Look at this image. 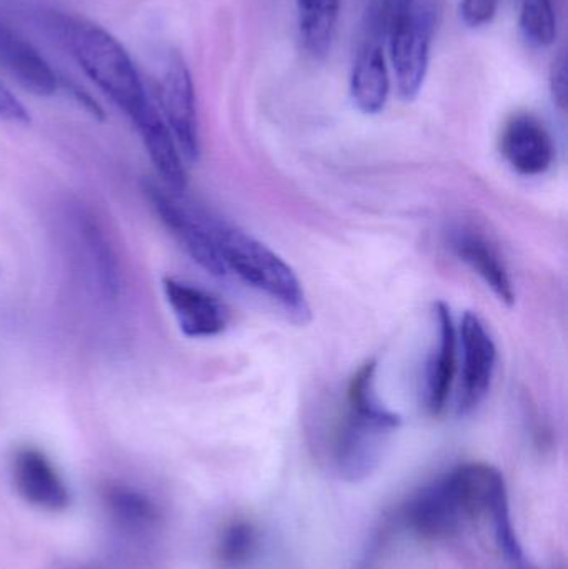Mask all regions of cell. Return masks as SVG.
I'll return each mask as SVG.
<instances>
[{
	"instance_id": "cell-1",
	"label": "cell",
	"mask_w": 568,
	"mask_h": 569,
	"mask_svg": "<svg viewBox=\"0 0 568 569\" xmlns=\"http://www.w3.org/2000/svg\"><path fill=\"white\" fill-rule=\"evenodd\" d=\"M377 363H363L350 378L346 410L329 437V460L342 480L362 481L379 467L389 438L402 423L376 391Z\"/></svg>"
},
{
	"instance_id": "cell-2",
	"label": "cell",
	"mask_w": 568,
	"mask_h": 569,
	"mask_svg": "<svg viewBox=\"0 0 568 569\" xmlns=\"http://www.w3.org/2000/svg\"><path fill=\"white\" fill-rule=\"evenodd\" d=\"M60 32L80 69L130 120L149 103L132 57L112 33L77 17H63Z\"/></svg>"
},
{
	"instance_id": "cell-3",
	"label": "cell",
	"mask_w": 568,
	"mask_h": 569,
	"mask_svg": "<svg viewBox=\"0 0 568 569\" xmlns=\"http://www.w3.org/2000/svg\"><path fill=\"white\" fill-rule=\"evenodd\" d=\"M213 233L227 276L232 273L247 287L266 295L296 323H309L312 313L302 283L273 250L219 220H213Z\"/></svg>"
},
{
	"instance_id": "cell-4",
	"label": "cell",
	"mask_w": 568,
	"mask_h": 569,
	"mask_svg": "<svg viewBox=\"0 0 568 569\" xmlns=\"http://www.w3.org/2000/svg\"><path fill=\"white\" fill-rule=\"evenodd\" d=\"M436 13L432 7L417 0L413 9L402 19L383 30L380 40L389 43L390 60L396 73L397 90L407 102L417 99L422 90L429 67Z\"/></svg>"
},
{
	"instance_id": "cell-5",
	"label": "cell",
	"mask_w": 568,
	"mask_h": 569,
	"mask_svg": "<svg viewBox=\"0 0 568 569\" xmlns=\"http://www.w3.org/2000/svg\"><path fill=\"white\" fill-rule=\"evenodd\" d=\"M146 196L163 226L192 257L193 262L210 276L227 277L213 233V219L203 216L183 202L180 193L172 192L160 183H147Z\"/></svg>"
},
{
	"instance_id": "cell-6",
	"label": "cell",
	"mask_w": 568,
	"mask_h": 569,
	"mask_svg": "<svg viewBox=\"0 0 568 569\" xmlns=\"http://www.w3.org/2000/svg\"><path fill=\"white\" fill-rule=\"evenodd\" d=\"M407 527L429 541H449L470 525L456 468L413 495L403 511Z\"/></svg>"
},
{
	"instance_id": "cell-7",
	"label": "cell",
	"mask_w": 568,
	"mask_h": 569,
	"mask_svg": "<svg viewBox=\"0 0 568 569\" xmlns=\"http://www.w3.org/2000/svg\"><path fill=\"white\" fill-rule=\"evenodd\" d=\"M156 92L160 113L169 126L183 160L197 162L200 156V133L196 90L189 67L179 53H167L157 76Z\"/></svg>"
},
{
	"instance_id": "cell-8",
	"label": "cell",
	"mask_w": 568,
	"mask_h": 569,
	"mask_svg": "<svg viewBox=\"0 0 568 569\" xmlns=\"http://www.w3.org/2000/svg\"><path fill=\"white\" fill-rule=\"evenodd\" d=\"M460 375L457 413H472L482 405L492 387L497 365V347L484 321L467 311L459 331Z\"/></svg>"
},
{
	"instance_id": "cell-9",
	"label": "cell",
	"mask_w": 568,
	"mask_h": 569,
	"mask_svg": "<svg viewBox=\"0 0 568 569\" xmlns=\"http://www.w3.org/2000/svg\"><path fill=\"white\" fill-rule=\"evenodd\" d=\"M434 317L437 323V341L423 373L422 403L427 413L439 417L446 411L456 380L459 338L449 305L437 301L434 305Z\"/></svg>"
},
{
	"instance_id": "cell-10",
	"label": "cell",
	"mask_w": 568,
	"mask_h": 569,
	"mask_svg": "<svg viewBox=\"0 0 568 569\" xmlns=\"http://www.w3.org/2000/svg\"><path fill=\"white\" fill-rule=\"evenodd\" d=\"M10 470L17 493L26 503L52 513L69 507V488L42 451L33 447L19 448L13 453Z\"/></svg>"
},
{
	"instance_id": "cell-11",
	"label": "cell",
	"mask_w": 568,
	"mask_h": 569,
	"mask_svg": "<svg viewBox=\"0 0 568 569\" xmlns=\"http://www.w3.org/2000/svg\"><path fill=\"white\" fill-rule=\"evenodd\" d=\"M163 293L180 330L189 338H212L229 327V308L209 291L179 279H163Z\"/></svg>"
},
{
	"instance_id": "cell-12",
	"label": "cell",
	"mask_w": 568,
	"mask_h": 569,
	"mask_svg": "<svg viewBox=\"0 0 568 569\" xmlns=\"http://www.w3.org/2000/svg\"><path fill=\"white\" fill-rule=\"evenodd\" d=\"M500 147L507 163L524 177L542 176L556 156L549 130L529 113H519L507 122Z\"/></svg>"
},
{
	"instance_id": "cell-13",
	"label": "cell",
	"mask_w": 568,
	"mask_h": 569,
	"mask_svg": "<svg viewBox=\"0 0 568 569\" xmlns=\"http://www.w3.org/2000/svg\"><path fill=\"white\" fill-rule=\"evenodd\" d=\"M450 249L507 307L516 303L509 269L492 242L474 227L459 226L450 232Z\"/></svg>"
},
{
	"instance_id": "cell-14",
	"label": "cell",
	"mask_w": 568,
	"mask_h": 569,
	"mask_svg": "<svg viewBox=\"0 0 568 569\" xmlns=\"http://www.w3.org/2000/svg\"><path fill=\"white\" fill-rule=\"evenodd\" d=\"M0 67L6 69L33 96L52 97L59 89V77L39 50L19 32L0 20Z\"/></svg>"
},
{
	"instance_id": "cell-15",
	"label": "cell",
	"mask_w": 568,
	"mask_h": 569,
	"mask_svg": "<svg viewBox=\"0 0 568 569\" xmlns=\"http://www.w3.org/2000/svg\"><path fill=\"white\" fill-rule=\"evenodd\" d=\"M132 122L139 130L140 139L163 186L172 192L182 193L187 187L183 157L159 107L149 100V103L133 117Z\"/></svg>"
},
{
	"instance_id": "cell-16",
	"label": "cell",
	"mask_w": 568,
	"mask_h": 569,
	"mask_svg": "<svg viewBox=\"0 0 568 569\" xmlns=\"http://www.w3.org/2000/svg\"><path fill=\"white\" fill-rule=\"evenodd\" d=\"M389 92L390 79L383 46L380 43L379 33L373 30L357 53L350 79V93L360 112L376 116L386 107Z\"/></svg>"
},
{
	"instance_id": "cell-17",
	"label": "cell",
	"mask_w": 568,
	"mask_h": 569,
	"mask_svg": "<svg viewBox=\"0 0 568 569\" xmlns=\"http://www.w3.org/2000/svg\"><path fill=\"white\" fill-rule=\"evenodd\" d=\"M76 242L87 273L97 283V290L106 298H116L120 290V270L116 253L107 242L99 223L86 213L73 217Z\"/></svg>"
},
{
	"instance_id": "cell-18",
	"label": "cell",
	"mask_w": 568,
	"mask_h": 569,
	"mask_svg": "<svg viewBox=\"0 0 568 569\" xmlns=\"http://www.w3.org/2000/svg\"><path fill=\"white\" fill-rule=\"evenodd\" d=\"M102 503L112 523L127 533H146L159 525L160 508L149 495L126 485L103 488Z\"/></svg>"
},
{
	"instance_id": "cell-19",
	"label": "cell",
	"mask_w": 568,
	"mask_h": 569,
	"mask_svg": "<svg viewBox=\"0 0 568 569\" xmlns=\"http://www.w3.org/2000/svg\"><path fill=\"white\" fill-rule=\"evenodd\" d=\"M339 10L340 0H297L300 40L313 59H322L329 53Z\"/></svg>"
},
{
	"instance_id": "cell-20",
	"label": "cell",
	"mask_w": 568,
	"mask_h": 569,
	"mask_svg": "<svg viewBox=\"0 0 568 569\" xmlns=\"http://www.w3.org/2000/svg\"><path fill=\"white\" fill-rule=\"evenodd\" d=\"M259 548V530L246 518L229 521L220 531L216 558L223 569L246 567Z\"/></svg>"
},
{
	"instance_id": "cell-21",
	"label": "cell",
	"mask_w": 568,
	"mask_h": 569,
	"mask_svg": "<svg viewBox=\"0 0 568 569\" xmlns=\"http://www.w3.org/2000/svg\"><path fill=\"white\" fill-rule=\"evenodd\" d=\"M520 32L530 47L546 49L556 40L557 17L552 0H522Z\"/></svg>"
},
{
	"instance_id": "cell-22",
	"label": "cell",
	"mask_w": 568,
	"mask_h": 569,
	"mask_svg": "<svg viewBox=\"0 0 568 569\" xmlns=\"http://www.w3.org/2000/svg\"><path fill=\"white\" fill-rule=\"evenodd\" d=\"M500 0H462L460 3V16L466 26L472 29L487 26L492 22L499 10Z\"/></svg>"
},
{
	"instance_id": "cell-23",
	"label": "cell",
	"mask_w": 568,
	"mask_h": 569,
	"mask_svg": "<svg viewBox=\"0 0 568 569\" xmlns=\"http://www.w3.org/2000/svg\"><path fill=\"white\" fill-rule=\"evenodd\" d=\"M0 120L10 123H29V110L0 82Z\"/></svg>"
},
{
	"instance_id": "cell-24",
	"label": "cell",
	"mask_w": 568,
	"mask_h": 569,
	"mask_svg": "<svg viewBox=\"0 0 568 569\" xmlns=\"http://www.w3.org/2000/svg\"><path fill=\"white\" fill-rule=\"evenodd\" d=\"M550 89L557 106L562 110L566 109L568 96L566 53H559L554 60L550 69Z\"/></svg>"
},
{
	"instance_id": "cell-25",
	"label": "cell",
	"mask_w": 568,
	"mask_h": 569,
	"mask_svg": "<svg viewBox=\"0 0 568 569\" xmlns=\"http://www.w3.org/2000/svg\"><path fill=\"white\" fill-rule=\"evenodd\" d=\"M56 569H100V568L80 567V565H76V567H62V568H56Z\"/></svg>"
}]
</instances>
